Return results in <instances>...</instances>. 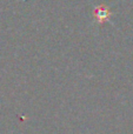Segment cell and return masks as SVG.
<instances>
[{
	"mask_svg": "<svg viewBox=\"0 0 133 134\" xmlns=\"http://www.w3.org/2000/svg\"><path fill=\"white\" fill-rule=\"evenodd\" d=\"M93 15H94V19H96V23L104 24L105 21H107L108 19L111 18V12L107 6L100 5V6H98L97 8H94Z\"/></svg>",
	"mask_w": 133,
	"mask_h": 134,
	"instance_id": "6da1fadb",
	"label": "cell"
}]
</instances>
